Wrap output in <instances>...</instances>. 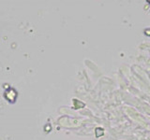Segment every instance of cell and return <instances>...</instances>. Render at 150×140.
I'll return each mask as SVG.
<instances>
[{
	"label": "cell",
	"mask_w": 150,
	"mask_h": 140,
	"mask_svg": "<svg viewBox=\"0 0 150 140\" xmlns=\"http://www.w3.org/2000/svg\"><path fill=\"white\" fill-rule=\"evenodd\" d=\"M147 2H148V3L150 4V0H148V1H147Z\"/></svg>",
	"instance_id": "2"
},
{
	"label": "cell",
	"mask_w": 150,
	"mask_h": 140,
	"mask_svg": "<svg viewBox=\"0 0 150 140\" xmlns=\"http://www.w3.org/2000/svg\"><path fill=\"white\" fill-rule=\"evenodd\" d=\"M144 34L150 36V28H146V29H144Z\"/></svg>",
	"instance_id": "1"
}]
</instances>
